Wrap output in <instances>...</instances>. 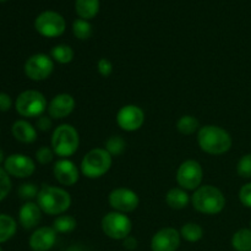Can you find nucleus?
I'll return each mask as SVG.
<instances>
[{"instance_id": "c756f323", "label": "nucleus", "mask_w": 251, "mask_h": 251, "mask_svg": "<svg viewBox=\"0 0 251 251\" xmlns=\"http://www.w3.org/2000/svg\"><path fill=\"white\" fill-rule=\"evenodd\" d=\"M39 193V189L36 184L33 183H25L22 185H20L17 194H19L20 199L22 200H32V199L36 198Z\"/></svg>"}, {"instance_id": "e433bc0d", "label": "nucleus", "mask_w": 251, "mask_h": 251, "mask_svg": "<svg viewBox=\"0 0 251 251\" xmlns=\"http://www.w3.org/2000/svg\"><path fill=\"white\" fill-rule=\"evenodd\" d=\"M12 100L7 93L0 92V112H7L11 109Z\"/></svg>"}, {"instance_id": "f3484780", "label": "nucleus", "mask_w": 251, "mask_h": 251, "mask_svg": "<svg viewBox=\"0 0 251 251\" xmlns=\"http://www.w3.org/2000/svg\"><path fill=\"white\" fill-rule=\"evenodd\" d=\"M56 234L53 227H41L29 237V248L33 251H48L55 245Z\"/></svg>"}, {"instance_id": "4c0bfd02", "label": "nucleus", "mask_w": 251, "mask_h": 251, "mask_svg": "<svg viewBox=\"0 0 251 251\" xmlns=\"http://www.w3.org/2000/svg\"><path fill=\"white\" fill-rule=\"evenodd\" d=\"M123 245H124V248L125 249H127V250H134V249H136L137 248V240L135 239L134 237H127V238H125L124 240H123Z\"/></svg>"}, {"instance_id": "a878e982", "label": "nucleus", "mask_w": 251, "mask_h": 251, "mask_svg": "<svg viewBox=\"0 0 251 251\" xmlns=\"http://www.w3.org/2000/svg\"><path fill=\"white\" fill-rule=\"evenodd\" d=\"M76 227H77V221L75 220V217L70 215L58 216L53 222V228L55 229V232L61 233V234L74 232Z\"/></svg>"}, {"instance_id": "c85d7f7f", "label": "nucleus", "mask_w": 251, "mask_h": 251, "mask_svg": "<svg viewBox=\"0 0 251 251\" xmlns=\"http://www.w3.org/2000/svg\"><path fill=\"white\" fill-rule=\"evenodd\" d=\"M73 32L76 38L86 41L92 36V25L83 19H77L73 24Z\"/></svg>"}, {"instance_id": "dca6fc26", "label": "nucleus", "mask_w": 251, "mask_h": 251, "mask_svg": "<svg viewBox=\"0 0 251 251\" xmlns=\"http://www.w3.org/2000/svg\"><path fill=\"white\" fill-rule=\"evenodd\" d=\"M75 109V100L69 93L56 95L48 104V115L51 119H64Z\"/></svg>"}, {"instance_id": "2f4dec72", "label": "nucleus", "mask_w": 251, "mask_h": 251, "mask_svg": "<svg viewBox=\"0 0 251 251\" xmlns=\"http://www.w3.org/2000/svg\"><path fill=\"white\" fill-rule=\"evenodd\" d=\"M11 190V179L4 168L0 167V202L9 195Z\"/></svg>"}, {"instance_id": "ea45409f", "label": "nucleus", "mask_w": 251, "mask_h": 251, "mask_svg": "<svg viewBox=\"0 0 251 251\" xmlns=\"http://www.w3.org/2000/svg\"><path fill=\"white\" fill-rule=\"evenodd\" d=\"M2 162H5V159H4V152H2V150L0 149V166H1Z\"/></svg>"}, {"instance_id": "bb28decb", "label": "nucleus", "mask_w": 251, "mask_h": 251, "mask_svg": "<svg viewBox=\"0 0 251 251\" xmlns=\"http://www.w3.org/2000/svg\"><path fill=\"white\" fill-rule=\"evenodd\" d=\"M180 235L183 239L189 243H196L202 239L203 229L200 225L194 222L185 223L180 229Z\"/></svg>"}, {"instance_id": "72a5a7b5", "label": "nucleus", "mask_w": 251, "mask_h": 251, "mask_svg": "<svg viewBox=\"0 0 251 251\" xmlns=\"http://www.w3.org/2000/svg\"><path fill=\"white\" fill-rule=\"evenodd\" d=\"M97 70L103 77H109L113 73V64L109 59L100 58L97 63Z\"/></svg>"}, {"instance_id": "9b49d317", "label": "nucleus", "mask_w": 251, "mask_h": 251, "mask_svg": "<svg viewBox=\"0 0 251 251\" xmlns=\"http://www.w3.org/2000/svg\"><path fill=\"white\" fill-rule=\"evenodd\" d=\"M108 202L114 211L126 215L139 207L140 199L139 195L131 189L117 188L110 191Z\"/></svg>"}, {"instance_id": "2eb2a0df", "label": "nucleus", "mask_w": 251, "mask_h": 251, "mask_svg": "<svg viewBox=\"0 0 251 251\" xmlns=\"http://www.w3.org/2000/svg\"><path fill=\"white\" fill-rule=\"evenodd\" d=\"M54 178L59 184L64 186H73L80 179V172L77 167L69 158H60L54 163L53 167Z\"/></svg>"}, {"instance_id": "412c9836", "label": "nucleus", "mask_w": 251, "mask_h": 251, "mask_svg": "<svg viewBox=\"0 0 251 251\" xmlns=\"http://www.w3.org/2000/svg\"><path fill=\"white\" fill-rule=\"evenodd\" d=\"M76 14L83 20H91L100 11V0H76Z\"/></svg>"}, {"instance_id": "37998d69", "label": "nucleus", "mask_w": 251, "mask_h": 251, "mask_svg": "<svg viewBox=\"0 0 251 251\" xmlns=\"http://www.w3.org/2000/svg\"><path fill=\"white\" fill-rule=\"evenodd\" d=\"M250 227H251V222H250ZM250 229H251V228H250Z\"/></svg>"}, {"instance_id": "9d476101", "label": "nucleus", "mask_w": 251, "mask_h": 251, "mask_svg": "<svg viewBox=\"0 0 251 251\" xmlns=\"http://www.w3.org/2000/svg\"><path fill=\"white\" fill-rule=\"evenodd\" d=\"M25 74L32 81H44L54 70V60L49 55L37 53L29 56L25 63Z\"/></svg>"}, {"instance_id": "1a4fd4ad", "label": "nucleus", "mask_w": 251, "mask_h": 251, "mask_svg": "<svg viewBox=\"0 0 251 251\" xmlns=\"http://www.w3.org/2000/svg\"><path fill=\"white\" fill-rule=\"evenodd\" d=\"M176 178L184 190H196L202 183L203 169L198 161L188 159L179 166Z\"/></svg>"}, {"instance_id": "5701e85b", "label": "nucleus", "mask_w": 251, "mask_h": 251, "mask_svg": "<svg viewBox=\"0 0 251 251\" xmlns=\"http://www.w3.org/2000/svg\"><path fill=\"white\" fill-rule=\"evenodd\" d=\"M232 247L237 251H251V229L242 228L232 238Z\"/></svg>"}, {"instance_id": "f257e3e1", "label": "nucleus", "mask_w": 251, "mask_h": 251, "mask_svg": "<svg viewBox=\"0 0 251 251\" xmlns=\"http://www.w3.org/2000/svg\"><path fill=\"white\" fill-rule=\"evenodd\" d=\"M37 203L46 215L60 216L70 208L71 196L65 189L43 184L37 195Z\"/></svg>"}, {"instance_id": "0eeeda50", "label": "nucleus", "mask_w": 251, "mask_h": 251, "mask_svg": "<svg viewBox=\"0 0 251 251\" xmlns=\"http://www.w3.org/2000/svg\"><path fill=\"white\" fill-rule=\"evenodd\" d=\"M100 226L103 233L108 238L114 240H124L125 238L129 237L132 229L131 220L125 213L117 212V211L107 213L102 218Z\"/></svg>"}, {"instance_id": "7ed1b4c3", "label": "nucleus", "mask_w": 251, "mask_h": 251, "mask_svg": "<svg viewBox=\"0 0 251 251\" xmlns=\"http://www.w3.org/2000/svg\"><path fill=\"white\" fill-rule=\"evenodd\" d=\"M191 203L198 212L213 216L222 212L226 206V198L216 186L202 185L193 194Z\"/></svg>"}, {"instance_id": "4468645a", "label": "nucleus", "mask_w": 251, "mask_h": 251, "mask_svg": "<svg viewBox=\"0 0 251 251\" xmlns=\"http://www.w3.org/2000/svg\"><path fill=\"white\" fill-rule=\"evenodd\" d=\"M180 232L176 228H163L152 237L151 249L152 251H176L180 245Z\"/></svg>"}, {"instance_id": "ddd939ff", "label": "nucleus", "mask_w": 251, "mask_h": 251, "mask_svg": "<svg viewBox=\"0 0 251 251\" xmlns=\"http://www.w3.org/2000/svg\"><path fill=\"white\" fill-rule=\"evenodd\" d=\"M145 123V113L135 104H126L117 113V124L124 131L132 132L139 130Z\"/></svg>"}, {"instance_id": "b1692460", "label": "nucleus", "mask_w": 251, "mask_h": 251, "mask_svg": "<svg viewBox=\"0 0 251 251\" xmlns=\"http://www.w3.org/2000/svg\"><path fill=\"white\" fill-rule=\"evenodd\" d=\"M176 130L181 135L190 136L200 130V122L193 115H183L176 123Z\"/></svg>"}, {"instance_id": "393cba45", "label": "nucleus", "mask_w": 251, "mask_h": 251, "mask_svg": "<svg viewBox=\"0 0 251 251\" xmlns=\"http://www.w3.org/2000/svg\"><path fill=\"white\" fill-rule=\"evenodd\" d=\"M74 53L73 48L68 44H58L53 47L50 50V58L59 64H69L73 61Z\"/></svg>"}, {"instance_id": "423d86ee", "label": "nucleus", "mask_w": 251, "mask_h": 251, "mask_svg": "<svg viewBox=\"0 0 251 251\" xmlns=\"http://www.w3.org/2000/svg\"><path fill=\"white\" fill-rule=\"evenodd\" d=\"M16 112L25 118H37L48 109V103L43 93L36 90H27L20 93L15 102Z\"/></svg>"}, {"instance_id": "39448f33", "label": "nucleus", "mask_w": 251, "mask_h": 251, "mask_svg": "<svg viewBox=\"0 0 251 251\" xmlns=\"http://www.w3.org/2000/svg\"><path fill=\"white\" fill-rule=\"evenodd\" d=\"M113 157L105 149H93L81 161V173L88 179H97L109 172Z\"/></svg>"}, {"instance_id": "cd10ccee", "label": "nucleus", "mask_w": 251, "mask_h": 251, "mask_svg": "<svg viewBox=\"0 0 251 251\" xmlns=\"http://www.w3.org/2000/svg\"><path fill=\"white\" fill-rule=\"evenodd\" d=\"M104 149L112 157H118L124 153L125 149H126V142L119 135H113L105 141Z\"/></svg>"}, {"instance_id": "4be33fe9", "label": "nucleus", "mask_w": 251, "mask_h": 251, "mask_svg": "<svg viewBox=\"0 0 251 251\" xmlns=\"http://www.w3.org/2000/svg\"><path fill=\"white\" fill-rule=\"evenodd\" d=\"M17 229L16 221L9 215L0 213V243L11 239Z\"/></svg>"}, {"instance_id": "58836bf2", "label": "nucleus", "mask_w": 251, "mask_h": 251, "mask_svg": "<svg viewBox=\"0 0 251 251\" xmlns=\"http://www.w3.org/2000/svg\"><path fill=\"white\" fill-rule=\"evenodd\" d=\"M66 251H90V250L81 244H73L66 249Z\"/></svg>"}, {"instance_id": "6e6552de", "label": "nucleus", "mask_w": 251, "mask_h": 251, "mask_svg": "<svg viewBox=\"0 0 251 251\" xmlns=\"http://www.w3.org/2000/svg\"><path fill=\"white\" fill-rule=\"evenodd\" d=\"M34 28L41 36L47 38H55L65 32L66 22L59 12L43 11L34 20Z\"/></svg>"}, {"instance_id": "6ab92c4d", "label": "nucleus", "mask_w": 251, "mask_h": 251, "mask_svg": "<svg viewBox=\"0 0 251 251\" xmlns=\"http://www.w3.org/2000/svg\"><path fill=\"white\" fill-rule=\"evenodd\" d=\"M11 132L17 141L22 144H32L37 140V130L26 120H17L11 127Z\"/></svg>"}, {"instance_id": "20e7f679", "label": "nucleus", "mask_w": 251, "mask_h": 251, "mask_svg": "<svg viewBox=\"0 0 251 251\" xmlns=\"http://www.w3.org/2000/svg\"><path fill=\"white\" fill-rule=\"evenodd\" d=\"M50 144L56 156L60 158H69L78 150L80 136L73 125L61 124L53 131Z\"/></svg>"}, {"instance_id": "a211bd4d", "label": "nucleus", "mask_w": 251, "mask_h": 251, "mask_svg": "<svg viewBox=\"0 0 251 251\" xmlns=\"http://www.w3.org/2000/svg\"><path fill=\"white\" fill-rule=\"evenodd\" d=\"M42 210L39 208L38 203H34L28 201L24 203L19 211V221L20 225L25 229H33L34 227L38 226V223L42 220Z\"/></svg>"}, {"instance_id": "473e14b6", "label": "nucleus", "mask_w": 251, "mask_h": 251, "mask_svg": "<svg viewBox=\"0 0 251 251\" xmlns=\"http://www.w3.org/2000/svg\"><path fill=\"white\" fill-rule=\"evenodd\" d=\"M54 156H55V153H54L53 149L47 146H42L41 149L37 150L36 152L37 162H38L39 164H42V166H46V164L50 163V162L53 161Z\"/></svg>"}, {"instance_id": "a19ab883", "label": "nucleus", "mask_w": 251, "mask_h": 251, "mask_svg": "<svg viewBox=\"0 0 251 251\" xmlns=\"http://www.w3.org/2000/svg\"><path fill=\"white\" fill-rule=\"evenodd\" d=\"M6 1V0H0V2H5Z\"/></svg>"}, {"instance_id": "79ce46f5", "label": "nucleus", "mask_w": 251, "mask_h": 251, "mask_svg": "<svg viewBox=\"0 0 251 251\" xmlns=\"http://www.w3.org/2000/svg\"><path fill=\"white\" fill-rule=\"evenodd\" d=\"M0 251H2V249H1V248H0Z\"/></svg>"}, {"instance_id": "f704fd0d", "label": "nucleus", "mask_w": 251, "mask_h": 251, "mask_svg": "<svg viewBox=\"0 0 251 251\" xmlns=\"http://www.w3.org/2000/svg\"><path fill=\"white\" fill-rule=\"evenodd\" d=\"M239 200L245 207L251 208V183L242 186L239 191Z\"/></svg>"}, {"instance_id": "c9c22d12", "label": "nucleus", "mask_w": 251, "mask_h": 251, "mask_svg": "<svg viewBox=\"0 0 251 251\" xmlns=\"http://www.w3.org/2000/svg\"><path fill=\"white\" fill-rule=\"evenodd\" d=\"M51 126H53V120H51V118L49 117V115L43 114L41 115V117H38V119H37L36 122L37 129L46 132V131H49V130L51 129Z\"/></svg>"}, {"instance_id": "aec40b11", "label": "nucleus", "mask_w": 251, "mask_h": 251, "mask_svg": "<svg viewBox=\"0 0 251 251\" xmlns=\"http://www.w3.org/2000/svg\"><path fill=\"white\" fill-rule=\"evenodd\" d=\"M191 201L190 196L183 188H173L167 193L166 202L173 210H183Z\"/></svg>"}, {"instance_id": "f8f14e48", "label": "nucleus", "mask_w": 251, "mask_h": 251, "mask_svg": "<svg viewBox=\"0 0 251 251\" xmlns=\"http://www.w3.org/2000/svg\"><path fill=\"white\" fill-rule=\"evenodd\" d=\"M4 169L9 176L14 178H28L36 171V164L31 157L21 153L10 154L5 158Z\"/></svg>"}, {"instance_id": "7c9ffc66", "label": "nucleus", "mask_w": 251, "mask_h": 251, "mask_svg": "<svg viewBox=\"0 0 251 251\" xmlns=\"http://www.w3.org/2000/svg\"><path fill=\"white\" fill-rule=\"evenodd\" d=\"M238 176L244 179L251 178V153H247L239 159L237 164Z\"/></svg>"}, {"instance_id": "f03ea898", "label": "nucleus", "mask_w": 251, "mask_h": 251, "mask_svg": "<svg viewBox=\"0 0 251 251\" xmlns=\"http://www.w3.org/2000/svg\"><path fill=\"white\" fill-rule=\"evenodd\" d=\"M198 142L203 152L213 156H220L230 150L232 136L227 130L217 125H205L198 131Z\"/></svg>"}]
</instances>
